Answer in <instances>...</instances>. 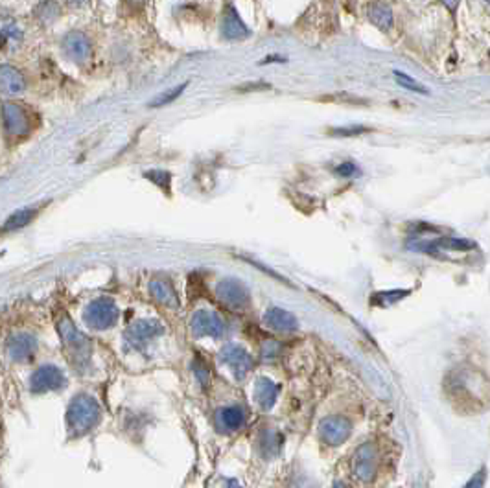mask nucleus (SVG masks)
<instances>
[{
  "label": "nucleus",
  "instance_id": "obj_16",
  "mask_svg": "<svg viewBox=\"0 0 490 488\" xmlns=\"http://www.w3.org/2000/svg\"><path fill=\"white\" fill-rule=\"evenodd\" d=\"M280 446H282V437L277 433L275 429H265L264 433L260 435L259 450L265 459L277 455L280 451Z\"/></svg>",
  "mask_w": 490,
  "mask_h": 488
},
{
  "label": "nucleus",
  "instance_id": "obj_3",
  "mask_svg": "<svg viewBox=\"0 0 490 488\" xmlns=\"http://www.w3.org/2000/svg\"><path fill=\"white\" fill-rule=\"evenodd\" d=\"M192 333L195 338H214L220 339L225 333V322L221 321V317L214 311L200 310L195 311L190 322Z\"/></svg>",
  "mask_w": 490,
  "mask_h": 488
},
{
  "label": "nucleus",
  "instance_id": "obj_22",
  "mask_svg": "<svg viewBox=\"0 0 490 488\" xmlns=\"http://www.w3.org/2000/svg\"><path fill=\"white\" fill-rule=\"evenodd\" d=\"M137 336H139V339H150L153 338V336H157V333L162 332V328L159 322L155 321H142L139 322V326L135 328Z\"/></svg>",
  "mask_w": 490,
  "mask_h": 488
},
{
  "label": "nucleus",
  "instance_id": "obj_8",
  "mask_svg": "<svg viewBox=\"0 0 490 488\" xmlns=\"http://www.w3.org/2000/svg\"><path fill=\"white\" fill-rule=\"evenodd\" d=\"M26 89V78L11 64H0V94L17 96Z\"/></svg>",
  "mask_w": 490,
  "mask_h": 488
},
{
  "label": "nucleus",
  "instance_id": "obj_25",
  "mask_svg": "<svg viewBox=\"0 0 490 488\" xmlns=\"http://www.w3.org/2000/svg\"><path fill=\"white\" fill-rule=\"evenodd\" d=\"M335 173L341 175V177H354V175L360 173V170H358V166H356L354 162H343V164H340V166L335 168Z\"/></svg>",
  "mask_w": 490,
  "mask_h": 488
},
{
  "label": "nucleus",
  "instance_id": "obj_2",
  "mask_svg": "<svg viewBox=\"0 0 490 488\" xmlns=\"http://www.w3.org/2000/svg\"><path fill=\"white\" fill-rule=\"evenodd\" d=\"M216 297L221 304L232 311H242L249 306V293L240 280L225 279L216 286Z\"/></svg>",
  "mask_w": 490,
  "mask_h": 488
},
{
  "label": "nucleus",
  "instance_id": "obj_9",
  "mask_svg": "<svg viewBox=\"0 0 490 488\" xmlns=\"http://www.w3.org/2000/svg\"><path fill=\"white\" fill-rule=\"evenodd\" d=\"M214 424L220 429L221 433H234L238 429L245 424V413L243 409L238 406H231V408H221L216 411Z\"/></svg>",
  "mask_w": 490,
  "mask_h": 488
},
{
  "label": "nucleus",
  "instance_id": "obj_17",
  "mask_svg": "<svg viewBox=\"0 0 490 488\" xmlns=\"http://www.w3.org/2000/svg\"><path fill=\"white\" fill-rule=\"evenodd\" d=\"M37 216V209H21L17 210L15 214H11L8 220H6L2 231L10 232V231H17V229H22L26 227L30 221Z\"/></svg>",
  "mask_w": 490,
  "mask_h": 488
},
{
  "label": "nucleus",
  "instance_id": "obj_24",
  "mask_svg": "<svg viewBox=\"0 0 490 488\" xmlns=\"http://www.w3.org/2000/svg\"><path fill=\"white\" fill-rule=\"evenodd\" d=\"M371 129L369 128H361V125H356V128H334L330 129V134L334 137H358V134L369 133Z\"/></svg>",
  "mask_w": 490,
  "mask_h": 488
},
{
  "label": "nucleus",
  "instance_id": "obj_28",
  "mask_svg": "<svg viewBox=\"0 0 490 488\" xmlns=\"http://www.w3.org/2000/svg\"><path fill=\"white\" fill-rule=\"evenodd\" d=\"M441 2H442V6L446 8V10H450L453 13V11L457 10V6H459V2H461V0H441Z\"/></svg>",
  "mask_w": 490,
  "mask_h": 488
},
{
  "label": "nucleus",
  "instance_id": "obj_15",
  "mask_svg": "<svg viewBox=\"0 0 490 488\" xmlns=\"http://www.w3.org/2000/svg\"><path fill=\"white\" fill-rule=\"evenodd\" d=\"M21 41L22 30L19 28V24L10 17L0 19V49H6L8 43H21Z\"/></svg>",
  "mask_w": 490,
  "mask_h": 488
},
{
  "label": "nucleus",
  "instance_id": "obj_14",
  "mask_svg": "<svg viewBox=\"0 0 490 488\" xmlns=\"http://www.w3.org/2000/svg\"><path fill=\"white\" fill-rule=\"evenodd\" d=\"M277 394L279 389L270 378H259L254 383V400L259 402L262 409H271L277 402Z\"/></svg>",
  "mask_w": 490,
  "mask_h": 488
},
{
  "label": "nucleus",
  "instance_id": "obj_27",
  "mask_svg": "<svg viewBox=\"0 0 490 488\" xmlns=\"http://www.w3.org/2000/svg\"><path fill=\"white\" fill-rule=\"evenodd\" d=\"M483 479H485V476H483V472L478 473L472 481L469 483V487L466 488H481V485H483Z\"/></svg>",
  "mask_w": 490,
  "mask_h": 488
},
{
  "label": "nucleus",
  "instance_id": "obj_29",
  "mask_svg": "<svg viewBox=\"0 0 490 488\" xmlns=\"http://www.w3.org/2000/svg\"><path fill=\"white\" fill-rule=\"evenodd\" d=\"M89 0H67V4L72 6V8H80V6H85Z\"/></svg>",
  "mask_w": 490,
  "mask_h": 488
},
{
  "label": "nucleus",
  "instance_id": "obj_6",
  "mask_svg": "<svg viewBox=\"0 0 490 488\" xmlns=\"http://www.w3.org/2000/svg\"><path fill=\"white\" fill-rule=\"evenodd\" d=\"M352 472L360 481H371L376 473V450L372 444H363L352 457Z\"/></svg>",
  "mask_w": 490,
  "mask_h": 488
},
{
  "label": "nucleus",
  "instance_id": "obj_11",
  "mask_svg": "<svg viewBox=\"0 0 490 488\" xmlns=\"http://www.w3.org/2000/svg\"><path fill=\"white\" fill-rule=\"evenodd\" d=\"M265 324L280 333H290L297 330V319L293 313L282 310V308H271L264 317Z\"/></svg>",
  "mask_w": 490,
  "mask_h": 488
},
{
  "label": "nucleus",
  "instance_id": "obj_21",
  "mask_svg": "<svg viewBox=\"0 0 490 488\" xmlns=\"http://www.w3.org/2000/svg\"><path fill=\"white\" fill-rule=\"evenodd\" d=\"M186 85H189V83H181V85H177L175 89H172V91H166L164 94H161L159 98H155V100L151 102V107H161V105H166V103L173 102V100H177V98L183 94L184 89H186Z\"/></svg>",
  "mask_w": 490,
  "mask_h": 488
},
{
  "label": "nucleus",
  "instance_id": "obj_19",
  "mask_svg": "<svg viewBox=\"0 0 490 488\" xmlns=\"http://www.w3.org/2000/svg\"><path fill=\"white\" fill-rule=\"evenodd\" d=\"M146 179H150L151 183H155L157 186H161L164 192H170L172 186V173L164 172V170H151V172L144 173Z\"/></svg>",
  "mask_w": 490,
  "mask_h": 488
},
{
  "label": "nucleus",
  "instance_id": "obj_13",
  "mask_svg": "<svg viewBox=\"0 0 490 488\" xmlns=\"http://www.w3.org/2000/svg\"><path fill=\"white\" fill-rule=\"evenodd\" d=\"M367 17L382 32H389L393 28V11L383 2H371L367 6Z\"/></svg>",
  "mask_w": 490,
  "mask_h": 488
},
{
  "label": "nucleus",
  "instance_id": "obj_30",
  "mask_svg": "<svg viewBox=\"0 0 490 488\" xmlns=\"http://www.w3.org/2000/svg\"><path fill=\"white\" fill-rule=\"evenodd\" d=\"M334 488H350V487H349V485H345V483H335Z\"/></svg>",
  "mask_w": 490,
  "mask_h": 488
},
{
  "label": "nucleus",
  "instance_id": "obj_10",
  "mask_svg": "<svg viewBox=\"0 0 490 488\" xmlns=\"http://www.w3.org/2000/svg\"><path fill=\"white\" fill-rule=\"evenodd\" d=\"M221 35L229 41H238V39H243L249 35V28L247 24L240 19L236 11L229 8V10L223 13V19H221Z\"/></svg>",
  "mask_w": 490,
  "mask_h": 488
},
{
  "label": "nucleus",
  "instance_id": "obj_23",
  "mask_svg": "<svg viewBox=\"0 0 490 488\" xmlns=\"http://www.w3.org/2000/svg\"><path fill=\"white\" fill-rule=\"evenodd\" d=\"M280 352H282V347H280L277 341H265V343H262V347H260V356H262L265 361L279 358Z\"/></svg>",
  "mask_w": 490,
  "mask_h": 488
},
{
  "label": "nucleus",
  "instance_id": "obj_4",
  "mask_svg": "<svg viewBox=\"0 0 490 488\" xmlns=\"http://www.w3.org/2000/svg\"><path fill=\"white\" fill-rule=\"evenodd\" d=\"M221 361L232 370V374L238 380H242L253 369V358L247 354V350H243L240 345H225L220 352Z\"/></svg>",
  "mask_w": 490,
  "mask_h": 488
},
{
  "label": "nucleus",
  "instance_id": "obj_18",
  "mask_svg": "<svg viewBox=\"0 0 490 488\" xmlns=\"http://www.w3.org/2000/svg\"><path fill=\"white\" fill-rule=\"evenodd\" d=\"M60 13H61L60 6H58V2H54V0H46V2H43V4H39L37 10H35V15H37L44 24L54 22L55 19L60 17Z\"/></svg>",
  "mask_w": 490,
  "mask_h": 488
},
{
  "label": "nucleus",
  "instance_id": "obj_20",
  "mask_svg": "<svg viewBox=\"0 0 490 488\" xmlns=\"http://www.w3.org/2000/svg\"><path fill=\"white\" fill-rule=\"evenodd\" d=\"M394 78H396V83L404 87V89H410V91H413V92H422V94H428V89H426L422 83H419L417 80H413L411 76L404 74V72H400V70H394Z\"/></svg>",
  "mask_w": 490,
  "mask_h": 488
},
{
  "label": "nucleus",
  "instance_id": "obj_26",
  "mask_svg": "<svg viewBox=\"0 0 490 488\" xmlns=\"http://www.w3.org/2000/svg\"><path fill=\"white\" fill-rule=\"evenodd\" d=\"M214 488H242V485L238 483L236 479H220Z\"/></svg>",
  "mask_w": 490,
  "mask_h": 488
},
{
  "label": "nucleus",
  "instance_id": "obj_12",
  "mask_svg": "<svg viewBox=\"0 0 490 488\" xmlns=\"http://www.w3.org/2000/svg\"><path fill=\"white\" fill-rule=\"evenodd\" d=\"M150 291H151V297H153L159 304L164 306V308H177L179 306L177 293H175V290H173V286L170 280L155 279L150 284Z\"/></svg>",
  "mask_w": 490,
  "mask_h": 488
},
{
  "label": "nucleus",
  "instance_id": "obj_1",
  "mask_svg": "<svg viewBox=\"0 0 490 488\" xmlns=\"http://www.w3.org/2000/svg\"><path fill=\"white\" fill-rule=\"evenodd\" d=\"M6 133L11 137H26L32 131V119L26 109L15 102H6L0 109Z\"/></svg>",
  "mask_w": 490,
  "mask_h": 488
},
{
  "label": "nucleus",
  "instance_id": "obj_7",
  "mask_svg": "<svg viewBox=\"0 0 490 488\" xmlns=\"http://www.w3.org/2000/svg\"><path fill=\"white\" fill-rule=\"evenodd\" d=\"M61 46H63V52H65L67 58H70L76 63H83L92 54L91 39L87 37L83 32H69L63 37Z\"/></svg>",
  "mask_w": 490,
  "mask_h": 488
},
{
  "label": "nucleus",
  "instance_id": "obj_5",
  "mask_svg": "<svg viewBox=\"0 0 490 488\" xmlns=\"http://www.w3.org/2000/svg\"><path fill=\"white\" fill-rule=\"evenodd\" d=\"M350 429V422L345 417H329L319 426V435L329 446H340L349 439Z\"/></svg>",
  "mask_w": 490,
  "mask_h": 488
}]
</instances>
